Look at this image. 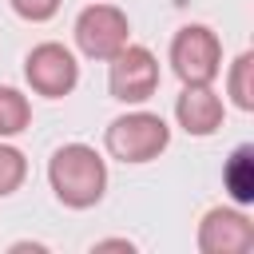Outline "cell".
Returning <instances> with one entry per match:
<instances>
[{
	"mask_svg": "<svg viewBox=\"0 0 254 254\" xmlns=\"http://www.w3.org/2000/svg\"><path fill=\"white\" fill-rule=\"evenodd\" d=\"M48 183H52V190L64 206L87 210L107 190V163L87 143H64L48 159Z\"/></svg>",
	"mask_w": 254,
	"mask_h": 254,
	"instance_id": "6da1fadb",
	"label": "cell"
},
{
	"mask_svg": "<svg viewBox=\"0 0 254 254\" xmlns=\"http://www.w3.org/2000/svg\"><path fill=\"white\" fill-rule=\"evenodd\" d=\"M107 151L119 159V163H151L167 151L171 143V127L163 115L155 111H127L119 119L107 123Z\"/></svg>",
	"mask_w": 254,
	"mask_h": 254,
	"instance_id": "7a4b0ae2",
	"label": "cell"
},
{
	"mask_svg": "<svg viewBox=\"0 0 254 254\" xmlns=\"http://www.w3.org/2000/svg\"><path fill=\"white\" fill-rule=\"evenodd\" d=\"M171 67L183 83H214L222 71V44L206 24H187L171 40Z\"/></svg>",
	"mask_w": 254,
	"mask_h": 254,
	"instance_id": "3957f363",
	"label": "cell"
},
{
	"mask_svg": "<svg viewBox=\"0 0 254 254\" xmlns=\"http://www.w3.org/2000/svg\"><path fill=\"white\" fill-rule=\"evenodd\" d=\"M107 87L119 103H147L159 87V60L151 48L143 44H123L111 60H107Z\"/></svg>",
	"mask_w": 254,
	"mask_h": 254,
	"instance_id": "277c9868",
	"label": "cell"
},
{
	"mask_svg": "<svg viewBox=\"0 0 254 254\" xmlns=\"http://www.w3.org/2000/svg\"><path fill=\"white\" fill-rule=\"evenodd\" d=\"M131 40V24L115 4H87L75 16V44L87 60H111Z\"/></svg>",
	"mask_w": 254,
	"mask_h": 254,
	"instance_id": "5b68a950",
	"label": "cell"
},
{
	"mask_svg": "<svg viewBox=\"0 0 254 254\" xmlns=\"http://www.w3.org/2000/svg\"><path fill=\"white\" fill-rule=\"evenodd\" d=\"M24 79L36 95H48V99H60V95H71V87L79 83V64L75 56L56 44V40H44L28 52L24 60Z\"/></svg>",
	"mask_w": 254,
	"mask_h": 254,
	"instance_id": "8992f818",
	"label": "cell"
},
{
	"mask_svg": "<svg viewBox=\"0 0 254 254\" xmlns=\"http://www.w3.org/2000/svg\"><path fill=\"white\" fill-rule=\"evenodd\" d=\"M198 250L202 254H250L254 222L238 206H210L198 222Z\"/></svg>",
	"mask_w": 254,
	"mask_h": 254,
	"instance_id": "52a82bcc",
	"label": "cell"
},
{
	"mask_svg": "<svg viewBox=\"0 0 254 254\" xmlns=\"http://www.w3.org/2000/svg\"><path fill=\"white\" fill-rule=\"evenodd\" d=\"M222 115H226L222 95L210 83H183V95L175 99V119L187 135H198V139L214 135L222 127Z\"/></svg>",
	"mask_w": 254,
	"mask_h": 254,
	"instance_id": "ba28073f",
	"label": "cell"
},
{
	"mask_svg": "<svg viewBox=\"0 0 254 254\" xmlns=\"http://www.w3.org/2000/svg\"><path fill=\"white\" fill-rule=\"evenodd\" d=\"M222 187H226V194L238 206L254 202V147L250 143H242V147L230 151V159L222 167Z\"/></svg>",
	"mask_w": 254,
	"mask_h": 254,
	"instance_id": "9c48e42d",
	"label": "cell"
},
{
	"mask_svg": "<svg viewBox=\"0 0 254 254\" xmlns=\"http://www.w3.org/2000/svg\"><path fill=\"white\" fill-rule=\"evenodd\" d=\"M28 123H32V103H28V95L16 91V87H0V139L20 135Z\"/></svg>",
	"mask_w": 254,
	"mask_h": 254,
	"instance_id": "30bf717a",
	"label": "cell"
},
{
	"mask_svg": "<svg viewBox=\"0 0 254 254\" xmlns=\"http://www.w3.org/2000/svg\"><path fill=\"white\" fill-rule=\"evenodd\" d=\"M226 91H230V99H234L238 111H254V52H242L230 64Z\"/></svg>",
	"mask_w": 254,
	"mask_h": 254,
	"instance_id": "8fae6325",
	"label": "cell"
},
{
	"mask_svg": "<svg viewBox=\"0 0 254 254\" xmlns=\"http://www.w3.org/2000/svg\"><path fill=\"white\" fill-rule=\"evenodd\" d=\"M24 175H28L24 151H16L12 143H4V139H0V198H4V194H12V190L24 183Z\"/></svg>",
	"mask_w": 254,
	"mask_h": 254,
	"instance_id": "7c38bea8",
	"label": "cell"
},
{
	"mask_svg": "<svg viewBox=\"0 0 254 254\" xmlns=\"http://www.w3.org/2000/svg\"><path fill=\"white\" fill-rule=\"evenodd\" d=\"M12 4V12L20 16V20H28V24H44V20H52L56 12H60V0H8Z\"/></svg>",
	"mask_w": 254,
	"mask_h": 254,
	"instance_id": "4fadbf2b",
	"label": "cell"
}]
</instances>
